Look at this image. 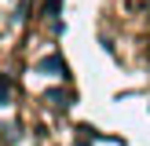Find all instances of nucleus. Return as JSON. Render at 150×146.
<instances>
[{"mask_svg": "<svg viewBox=\"0 0 150 146\" xmlns=\"http://www.w3.org/2000/svg\"><path fill=\"white\" fill-rule=\"evenodd\" d=\"M4 99H7V80L0 77V102H4Z\"/></svg>", "mask_w": 150, "mask_h": 146, "instance_id": "1", "label": "nucleus"}]
</instances>
